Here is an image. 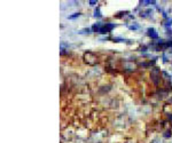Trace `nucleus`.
I'll return each instance as SVG.
<instances>
[]
</instances>
